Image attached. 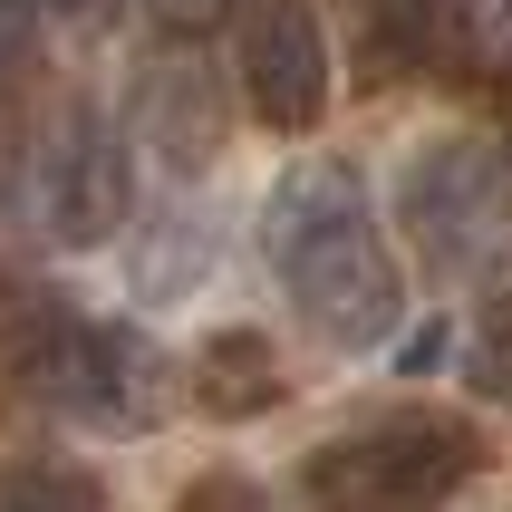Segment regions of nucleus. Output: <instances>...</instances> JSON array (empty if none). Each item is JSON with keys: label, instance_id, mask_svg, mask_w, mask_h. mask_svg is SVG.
Returning <instances> with one entry per match:
<instances>
[{"label": "nucleus", "instance_id": "8", "mask_svg": "<svg viewBox=\"0 0 512 512\" xmlns=\"http://www.w3.org/2000/svg\"><path fill=\"white\" fill-rule=\"evenodd\" d=\"M184 387H194L203 416H261V406H281V358H271V339L261 329H213V339L194 348V368H184Z\"/></svg>", "mask_w": 512, "mask_h": 512}, {"label": "nucleus", "instance_id": "9", "mask_svg": "<svg viewBox=\"0 0 512 512\" xmlns=\"http://www.w3.org/2000/svg\"><path fill=\"white\" fill-rule=\"evenodd\" d=\"M0 512H107V484L58 455H0Z\"/></svg>", "mask_w": 512, "mask_h": 512}, {"label": "nucleus", "instance_id": "2", "mask_svg": "<svg viewBox=\"0 0 512 512\" xmlns=\"http://www.w3.org/2000/svg\"><path fill=\"white\" fill-rule=\"evenodd\" d=\"M0 387L68 416V426H87V435H145L165 416V358L126 319H87V310H58V300L10 310Z\"/></svg>", "mask_w": 512, "mask_h": 512}, {"label": "nucleus", "instance_id": "14", "mask_svg": "<svg viewBox=\"0 0 512 512\" xmlns=\"http://www.w3.org/2000/svg\"><path fill=\"white\" fill-rule=\"evenodd\" d=\"M145 10H155V20H165V29H203V20H213V10H223V0H145Z\"/></svg>", "mask_w": 512, "mask_h": 512}, {"label": "nucleus", "instance_id": "12", "mask_svg": "<svg viewBox=\"0 0 512 512\" xmlns=\"http://www.w3.org/2000/svg\"><path fill=\"white\" fill-rule=\"evenodd\" d=\"M174 512H281L252 474H194V484L174 493Z\"/></svg>", "mask_w": 512, "mask_h": 512}, {"label": "nucleus", "instance_id": "16", "mask_svg": "<svg viewBox=\"0 0 512 512\" xmlns=\"http://www.w3.org/2000/svg\"><path fill=\"white\" fill-rule=\"evenodd\" d=\"M29 10H68V20H78V10H97V0H29Z\"/></svg>", "mask_w": 512, "mask_h": 512}, {"label": "nucleus", "instance_id": "11", "mask_svg": "<svg viewBox=\"0 0 512 512\" xmlns=\"http://www.w3.org/2000/svg\"><path fill=\"white\" fill-rule=\"evenodd\" d=\"M474 387H484L493 406H512V290L474 319Z\"/></svg>", "mask_w": 512, "mask_h": 512}, {"label": "nucleus", "instance_id": "15", "mask_svg": "<svg viewBox=\"0 0 512 512\" xmlns=\"http://www.w3.org/2000/svg\"><path fill=\"white\" fill-rule=\"evenodd\" d=\"M493 116H503V165H512V68H503V87H493Z\"/></svg>", "mask_w": 512, "mask_h": 512}, {"label": "nucleus", "instance_id": "13", "mask_svg": "<svg viewBox=\"0 0 512 512\" xmlns=\"http://www.w3.org/2000/svg\"><path fill=\"white\" fill-rule=\"evenodd\" d=\"M29 39H39V10H29V0H0V78L29 58Z\"/></svg>", "mask_w": 512, "mask_h": 512}, {"label": "nucleus", "instance_id": "4", "mask_svg": "<svg viewBox=\"0 0 512 512\" xmlns=\"http://www.w3.org/2000/svg\"><path fill=\"white\" fill-rule=\"evenodd\" d=\"M397 223L435 271H484L512 242V165L474 136H426L397 165Z\"/></svg>", "mask_w": 512, "mask_h": 512}, {"label": "nucleus", "instance_id": "5", "mask_svg": "<svg viewBox=\"0 0 512 512\" xmlns=\"http://www.w3.org/2000/svg\"><path fill=\"white\" fill-rule=\"evenodd\" d=\"M232 68H242V107L281 136H310L329 116V39L300 0H242Z\"/></svg>", "mask_w": 512, "mask_h": 512}, {"label": "nucleus", "instance_id": "1", "mask_svg": "<svg viewBox=\"0 0 512 512\" xmlns=\"http://www.w3.org/2000/svg\"><path fill=\"white\" fill-rule=\"evenodd\" d=\"M261 252H271V281L290 290V310L310 319L329 348H377L397 339L406 319V281L397 252L368 213V184L348 165H300L261 213Z\"/></svg>", "mask_w": 512, "mask_h": 512}, {"label": "nucleus", "instance_id": "10", "mask_svg": "<svg viewBox=\"0 0 512 512\" xmlns=\"http://www.w3.org/2000/svg\"><path fill=\"white\" fill-rule=\"evenodd\" d=\"M368 29H377V68H426V58L455 49V0H368Z\"/></svg>", "mask_w": 512, "mask_h": 512}, {"label": "nucleus", "instance_id": "7", "mask_svg": "<svg viewBox=\"0 0 512 512\" xmlns=\"http://www.w3.org/2000/svg\"><path fill=\"white\" fill-rule=\"evenodd\" d=\"M136 136L184 174H203L223 155V97H213V78H203L194 58H155L136 78Z\"/></svg>", "mask_w": 512, "mask_h": 512}, {"label": "nucleus", "instance_id": "6", "mask_svg": "<svg viewBox=\"0 0 512 512\" xmlns=\"http://www.w3.org/2000/svg\"><path fill=\"white\" fill-rule=\"evenodd\" d=\"M126 203H136L126 136H116L97 107H68L49 155H39V223H49L68 252H87V242H107V232L126 223Z\"/></svg>", "mask_w": 512, "mask_h": 512}, {"label": "nucleus", "instance_id": "3", "mask_svg": "<svg viewBox=\"0 0 512 512\" xmlns=\"http://www.w3.org/2000/svg\"><path fill=\"white\" fill-rule=\"evenodd\" d=\"M484 474V435L445 406H397L300 455V493L319 512H435Z\"/></svg>", "mask_w": 512, "mask_h": 512}]
</instances>
